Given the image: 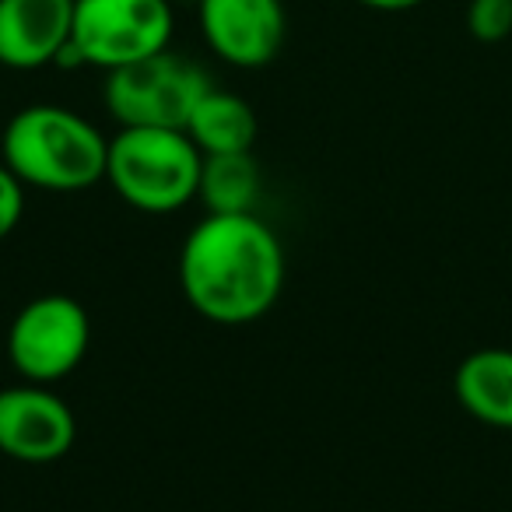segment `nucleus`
<instances>
[{"label":"nucleus","instance_id":"obj_1","mask_svg":"<svg viewBox=\"0 0 512 512\" xmlns=\"http://www.w3.org/2000/svg\"><path fill=\"white\" fill-rule=\"evenodd\" d=\"M179 288L204 320L246 327L285 288V246L260 214H207L179 249Z\"/></svg>","mask_w":512,"mask_h":512},{"label":"nucleus","instance_id":"obj_2","mask_svg":"<svg viewBox=\"0 0 512 512\" xmlns=\"http://www.w3.org/2000/svg\"><path fill=\"white\" fill-rule=\"evenodd\" d=\"M0 151V162L22 179L25 190L81 193L106 179V134L64 106H29L15 113L0 137Z\"/></svg>","mask_w":512,"mask_h":512},{"label":"nucleus","instance_id":"obj_3","mask_svg":"<svg viewBox=\"0 0 512 512\" xmlns=\"http://www.w3.org/2000/svg\"><path fill=\"white\" fill-rule=\"evenodd\" d=\"M204 151L186 130L120 127L109 141L106 179L120 200L144 214H172L200 193Z\"/></svg>","mask_w":512,"mask_h":512},{"label":"nucleus","instance_id":"obj_4","mask_svg":"<svg viewBox=\"0 0 512 512\" xmlns=\"http://www.w3.org/2000/svg\"><path fill=\"white\" fill-rule=\"evenodd\" d=\"M211 78L186 57L162 50L137 64L106 71L102 99L120 127H169L186 130Z\"/></svg>","mask_w":512,"mask_h":512},{"label":"nucleus","instance_id":"obj_5","mask_svg":"<svg viewBox=\"0 0 512 512\" xmlns=\"http://www.w3.org/2000/svg\"><path fill=\"white\" fill-rule=\"evenodd\" d=\"M92 320L78 299L64 292L36 295L8 327V358L29 383H60L88 355Z\"/></svg>","mask_w":512,"mask_h":512},{"label":"nucleus","instance_id":"obj_6","mask_svg":"<svg viewBox=\"0 0 512 512\" xmlns=\"http://www.w3.org/2000/svg\"><path fill=\"white\" fill-rule=\"evenodd\" d=\"M172 0H74V50L81 64L116 71L169 50Z\"/></svg>","mask_w":512,"mask_h":512},{"label":"nucleus","instance_id":"obj_7","mask_svg":"<svg viewBox=\"0 0 512 512\" xmlns=\"http://www.w3.org/2000/svg\"><path fill=\"white\" fill-rule=\"evenodd\" d=\"M78 421L67 400L46 383L8 386L0 390V453L18 463H57L71 453Z\"/></svg>","mask_w":512,"mask_h":512},{"label":"nucleus","instance_id":"obj_8","mask_svg":"<svg viewBox=\"0 0 512 512\" xmlns=\"http://www.w3.org/2000/svg\"><path fill=\"white\" fill-rule=\"evenodd\" d=\"M200 32L232 67H264L285 43L281 0H200Z\"/></svg>","mask_w":512,"mask_h":512},{"label":"nucleus","instance_id":"obj_9","mask_svg":"<svg viewBox=\"0 0 512 512\" xmlns=\"http://www.w3.org/2000/svg\"><path fill=\"white\" fill-rule=\"evenodd\" d=\"M74 36V0H0V64L36 71L57 64Z\"/></svg>","mask_w":512,"mask_h":512},{"label":"nucleus","instance_id":"obj_10","mask_svg":"<svg viewBox=\"0 0 512 512\" xmlns=\"http://www.w3.org/2000/svg\"><path fill=\"white\" fill-rule=\"evenodd\" d=\"M453 390L470 418L512 428V348L470 351L453 376Z\"/></svg>","mask_w":512,"mask_h":512},{"label":"nucleus","instance_id":"obj_11","mask_svg":"<svg viewBox=\"0 0 512 512\" xmlns=\"http://www.w3.org/2000/svg\"><path fill=\"white\" fill-rule=\"evenodd\" d=\"M186 134L204 155H239L256 141V113L246 99L211 85L193 109Z\"/></svg>","mask_w":512,"mask_h":512},{"label":"nucleus","instance_id":"obj_12","mask_svg":"<svg viewBox=\"0 0 512 512\" xmlns=\"http://www.w3.org/2000/svg\"><path fill=\"white\" fill-rule=\"evenodd\" d=\"M197 197L207 204V214L253 211L256 197H260V165L253 162L249 151H239V155H204Z\"/></svg>","mask_w":512,"mask_h":512},{"label":"nucleus","instance_id":"obj_13","mask_svg":"<svg viewBox=\"0 0 512 512\" xmlns=\"http://www.w3.org/2000/svg\"><path fill=\"white\" fill-rule=\"evenodd\" d=\"M467 29L477 43H502L512 36V0H470Z\"/></svg>","mask_w":512,"mask_h":512},{"label":"nucleus","instance_id":"obj_14","mask_svg":"<svg viewBox=\"0 0 512 512\" xmlns=\"http://www.w3.org/2000/svg\"><path fill=\"white\" fill-rule=\"evenodd\" d=\"M25 214V183L0 162V242L18 228Z\"/></svg>","mask_w":512,"mask_h":512},{"label":"nucleus","instance_id":"obj_15","mask_svg":"<svg viewBox=\"0 0 512 512\" xmlns=\"http://www.w3.org/2000/svg\"><path fill=\"white\" fill-rule=\"evenodd\" d=\"M358 4L372 11H411V8H418L421 0H358Z\"/></svg>","mask_w":512,"mask_h":512},{"label":"nucleus","instance_id":"obj_16","mask_svg":"<svg viewBox=\"0 0 512 512\" xmlns=\"http://www.w3.org/2000/svg\"><path fill=\"white\" fill-rule=\"evenodd\" d=\"M193 4H200V0H193Z\"/></svg>","mask_w":512,"mask_h":512}]
</instances>
